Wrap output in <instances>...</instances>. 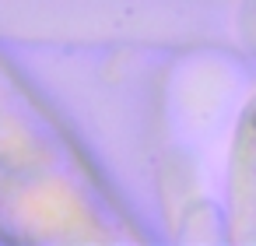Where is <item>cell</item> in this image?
I'll use <instances>...</instances> for the list:
<instances>
[{"mask_svg": "<svg viewBox=\"0 0 256 246\" xmlns=\"http://www.w3.org/2000/svg\"><path fill=\"white\" fill-rule=\"evenodd\" d=\"M228 221L232 239L256 246V95L238 116L232 169H228Z\"/></svg>", "mask_w": 256, "mask_h": 246, "instance_id": "1", "label": "cell"}]
</instances>
